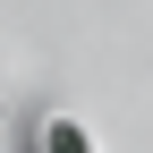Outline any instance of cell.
I'll return each mask as SVG.
<instances>
[{
    "mask_svg": "<svg viewBox=\"0 0 153 153\" xmlns=\"http://www.w3.org/2000/svg\"><path fill=\"white\" fill-rule=\"evenodd\" d=\"M34 153H94V136L76 119H43V128H34Z\"/></svg>",
    "mask_w": 153,
    "mask_h": 153,
    "instance_id": "1",
    "label": "cell"
}]
</instances>
